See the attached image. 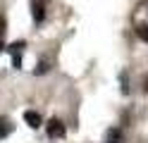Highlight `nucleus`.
<instances>
[{"label": "nucleus", "mask_w": 148, "mask_h": 143, "mask_svg": "<svg viewBox=\"0 0 148 143\" xmlns=\"http://www.w3.org/2000/svg\"><path fill=\"white\" fill-rule=\"evenodd\" d=\"M24 119H26V124H29L31 129H38V127H41V114H38V112H34V110L24 112Z\"/></svg>", "instance_id": "nucleus-4"}, {"label": "nucleus", "mask_w": 148, "mask_h": 143, "mask_svg": "<svg viewBox=\"0 0 148 143\" xmlns=\"http://www.w3.org/2000/svg\"><path fill=\"white\" fill-rule=\"evenodd\" d=\"M146 91H148V81H146Z\"/></svg>", "instance_id": "nucleus-9"}, {"label": "nucleus", "mask_w": 148, "mask_h": 143, "mask_svg": "<svg viewBox=\"0 0 148 143\" xmlns=\"http://www.w3.org/2000/svg\"><path fill=\"white\" fill-rule=\"evenodd\" d=\"M22 50H24V43H12V45H10L12 64H14V67H19V64H22Z\"/></svg>", "instance_id": "nucleus-3"}, {"label": "nucleus", "mask_w": 148, "mask_h": 143, "mask_svg": "<svg viewBox=\"0 0 148 143\" xmlns=\"http://www.w3.org/2000/svg\"><path fill=\"white\" fill-rule=\"evenodd\" d=\"M12 122L7 119V117H0V138H5V136H10L12 133Z\"/></svg>", "instance_id": "nucleus-5"}, {"label": "nucleus", "mask_w": 148, "mask_h": 143, "mask_svg": "<svg viewBox=\"0 0 148 143\" xmlns=\"http://www.w3.org/2000/svg\"><path fill=\"white\" fill-rule=\"evenodd\" d=\"M45 129H48V136H50V138H62V136H64V124H62L60 119H50Z\"/></svg>", "instance_id": "nucleus-1"}, {"label": "nucleus", "mask_w": 148, "mask_h": 143, "mask_svg": "<svg viewBox=\"0 0 148 143\" xmlns=\"http://www.w3.org/2000/svg\"><path fill=\"white\" fill-rule=\"evenodd\" d=\"M31 14H34V22H36V24L43 22V17H45V5H43V0H31Z\"/></svg>", "instance_id": "nucleus-2"}, {"label": "nucleus", "mask_w": 148, "mask_h": 143, "mask_svg": "<svg viewBox=\"0 0 148 143\" xmlns=\"http://www.w3.org/2000/svg\"><path fill=\"white\" fill-rule=\"evenodd\" d=\"M136 34H138V38H141V41H146V43H148V24H138Z\"/></svg>", "instance_id": "nucleus-7"}, {"label": "nucleus", "mask_w": 148, "mask_h": 143, "mask_svg": "<svg viewBox=\"0 0 148 143\" xmlns=\"http://www.w3.org/2000/svg\"><path fill=\"white\" fill-rule=\"evenodd\" d=\"M3 36H5V19L0 17V38H3Z\"/></svg>", "instance_id": "nucleus-8"}, {"label": "nucleus", "mask_w": 148, "mask_h": 143, "mask_svg": "<svg viewBox=\"0 0 148 143\" xmlns=\"http://www.w3.org/2000/svg\"><path fill=\"white\" fill-rule=\"evenodd\" d=\"M108 143H122V133H119V129H110L108 131Z\"/></svg>", "instance_id": "nucleus-6"}]
</instances>
